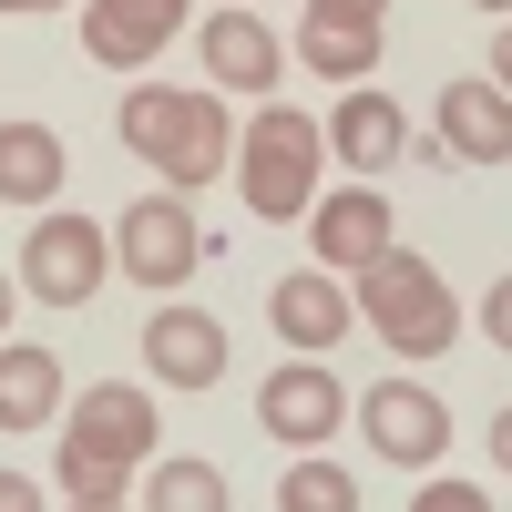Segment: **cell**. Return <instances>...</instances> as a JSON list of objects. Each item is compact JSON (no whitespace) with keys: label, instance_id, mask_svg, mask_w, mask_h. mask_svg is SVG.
Instances as JSON below:
<instances>
[{"label":"cell","instance_id":"4dcf8cb0","mask_svg":"<svg viewBox=\"0 0 512 512\" xmlns=\"http://www.w3.org/2000/svg\"><path fill=\"white\" fill-rule=\"evenodd\" d=\"M482 11H512V0H482Z\"/></svg>","mask_w":512,"mask_h":512},{"label":"cell","instance_id":"6da1fadb","mask_svg":"<svg viewBox=\"0 0 512 512\" xmlns=\"http://www.w3.org/2000/svg\"><path fill=\"white\" fill-rule=\"evenodd\" d=\"M113 134L134 164H164V185H216L236 164V123H226V93H175V82H134L113 113Z\"/></svg>","mask_w":512,"mask_h":512},{"label":"cell","instance_id":"44dd1931","mask_svg":"<svg viewBox=\"0 0 512 512\" xmlns=\"http://www.w3.org/2000/svg\"><path fill=\"white\" fill-rule=\"evenodd\" d=\"M52 472H62V492H72V502H134V472H123V461H93V451H52Z\"/></svg>","mask_w":512,"mask_h":512},{"label":"cell","instance_id":"8fae6325","mask_svg":"<svg viewBox=\"0 0 512 512\" xmlns=\"http://www.w3.org/2000/svg\"><path fill=\"white\" fill-rule=\"evenodd\" d=\"M267 328L287 338L297 359H328L338 338L359 328V308H349V287H338L328 267H297V277H277V287H267Z\"/></svg>","mask_w":512,"mask_h":512},{"label":"cell","instance_id":"5bb4252c","mask_svg":"<svg viewBox=\"0 0 512 512\" xmlns=\"http://www.w3.org/2000/svg\"><path fill=\"white\" fill-rule=\"evenodd\" d=\"M195 52H205V82H226V93H277V72H287V52H277V31L246 11V0H226V11H205V31H195Z\"/></svg>","mask_w":512,"mask_h":512},{"label":"cell","instance_id":"2e32d148","mask_svg":"<svg viewBox=\"0 0 512 512\" xmlns=\"http://www.w3.org/2000/svg\"><path fill=\"white\" fill-rule=\"evenodd\" d=\"M62 420V359L41 338H0V431H41Z\"/></svg>","mask_w":512,"mask_h":512},{"label":"cell","instance_id":"ac0fdd59","mask_svg":"<svg viewBox=\"0 0 512 512\" xmlns=\"http://www.w3.org/2000/svg\"><path fill=\"white\" fill-rule=\"evenodd\" d=\"M297 62H308L318 82H369V72H379V21L308 11V21H297Z\"/></svg>","mask_w":512,"mask_h":512},{"label":"cell","instance_id":"83f0119b","mask_svg":"<svg viewBox=\"0 0 512 512\" xmlns=\"http://www.w3.org/2000/svg\"><path fill=\"white\" fill-rule=\"evenodd\" d=\"M11 297H21V277H0V328H11Z\"/></svg>","mask_w":512,"mask_h":512},{"label":"cell","instance_id":"5b68a950","mask_svg":"<svg viewBox=\"0 0 512 512\" xmlns=\"http://www.w3.org/2000/svg\"><path fill=\"white\" fill-rule=\"evenodd\" d=\"M103 277H113V226L41 205V226H31V246H21V287L41 297V308H82Z\"/></svg>","mask_w":512,"mask_h":512},{"label":"cell","instance_id":"ffe728a7","mask_svg":"<svg viewBox=\"0 0 512 512\" xmlns=\"http://www.w3.org/2000/svg\"><path fill=\"white\" fill-rule=\"evenodd\" d=\"M277 512H359V482L338 472L328 451H297L287 482H277Z\"/></svg>","mask_w":512,"mask_h":512},{"label":"cell","instance_id":"8992f818","mask_svg":"<svg viewBox=\"0 0 512 512\" xmlns=\"http://www.w3.org/2000/svg\"><path fill=\"white\" fill-rule=\"evenodd\" d=\"M349 410H359L369 451H379V461H400V472H431V461L451 451V410L420 390L410 369H400V379H379V390H369V400H349Z\"/></svg>","mask_w":512,"mask_h":512},{"label":"cell","instance_id":"d6986e66","mask_svg":"<svg viewBox=\"0 0 512 512\" xmlns=\"http://www.w3.org/2000/svg\"><path fill=\"white\" fill-rule=\"evenodd\" d=\"M144 512H226V472L195 451H164L144 472Z\"/></svg>","mask_w":512,"mask_h":512},{"label":"cell","instance_id":"7402d4cb","mask_svg":"<svg viewBox=\"0 0 512 512\" xmlns=\"http://www.w3.org/2000/svg\"><path fill=\"white\" fill-rule=\"evenodd\" d=\"M410 512H502L482 482H431V492H410Z\"/></svg>","mask_w":512,"mask_h":512},{"label":"cell","instance_id":"4fadbf2b","mask_svg":"<svg viewBox=\"0 0 512 512\" xmlns=\"http://www.w3.org/2000/svg\"><path fill=\"white\" fill-rule=\"evenodd\" d=\"M451 164H512V93L492 72H461L441 82V134H431Z\"/></svg>","mask_w":512,"mask_h":512},{"label":"cell","instance_id":"484cf974","mask_svg":"<svg viewBox=\"0 0 512 512\" xmlns=\"http://www.w3.org/2000/svg\"><path fill=\"white\" fill-rule=\"evenodd\" d=\"M308 11H349V21H390V0H308Z\"/></svg>","mask_w":512,"mask_h":512},{"label":"cell","instance_id":"603a6c76","mask_svg":"<svg viewBox=\"0 0 512 512\" xmlns=\"http://www.w3.org/2000/svg\"><path fill=\"white\" fill-rule=\"evenodd\" d=\"M482 328H492V349H512V277L482 287Z\"/></svg>","mask_w":512,"mask_h":512},{"label":"cell","instance_id":"f546056e","mask_svg":"<svg viewBox=\"0 0 512 512\" xmlns=\"http://www.w3.org/2000/svg\"><path fill=\"white\" fill-rule=\"evenodd\" d=\"M72 512H123V502H72Z\"/></svg>","mask_w":512,"mask_h":512},{"label":"cell","instance_id":"30bf717a","mask_svg":"<svg viewBox=\"0 0 512 512\" xmlns=\"http://www.w3.org/2000/svg\"><path fill=\"white\" fill-rule=\"evenodd\" d=\"M308 246H318L328 277H338V267H369L379 246H400V236H390V195H379L369 175H359V185H318V205H308Z\"/></svg>","mask_w":512,"mask_h":512},{"label":"cell","instance_id":"9a60e30c","mask_svg":"<svg viewBox=\"0 0 512 512\" xmlns=\"http://www.w3.org/2000/svg\"><path fill=\"white\" fill-rule=\"evenodd\" d=\"M328 154H338V164H359V175L379 185V175L410 154V113L379 93V82H349V93H338V113H328Z\"/></svg>","mask_w":512,"mask_h":512},{"label":"cell","instance_id":"52a82bcc","mask_svg":"<svg viewBox=\"0 0 512 512\" xmlns=\"http://www.w3.org/2000/svg\"><path fill=\"white\" fill-rule=\"evenodd\" d=\"M256 420H267L287 451H328V431L349 420V390H338L328 359H277L256 379Z\"/></svg>","mask_w":512,"mask_h":512},{"label":"cell","instance_id":"7c38bea8","mask_svg":"<svg viewBox=\"0 0 512 512\" xmlns=\"http://www.w3.org/2000/svg\"><path fill=\"white\" fill-rule=\"evenodd\" d=\"M185 31V0H82V52L103 72H144Z\"/></svg>","mask_w":512,"mask_h":512},{"label":"cell","instance_id":"ba28073f","mask_svg":"<svg viewBox=\"0 0 512 512\" xmlns=\"http://www.w3.org/2000/svg\"><path fill=\"white\" fill-rule=\"evenodd\" d=\"M154 441H164V420H154V400L134 390V379H93V390H82V410L62 420V451L123 461V472H144V461H154Z\"/></svg>","mask_w":512,"mask_h":512},{"label":"cell","instance_id":"e0dca14e","mask_svg":"<svg viewBox=\"0 0 512 512\" xmlns=\"http://www.w3.org/2000/svg\"><path fill=\"white\" fill-rule=\"evenodd\" d=\"M72 175V154L52 123H0V205H52Z\"/></svg>","mask_w":512,"mask_h":512},{"label":"cell","instance_id":"9c48e42d","mask_svg":"<svg viewBox=\"0 0 512 512\" xmlns=\"http://www.w3.org/2000/svg\"><path fill=\"white\" fill-rule=\"evenodd\" d=\"M144 369L164 379V390H216V379H226V318L185 308V297H154V318H144Z\"/></svg>","mask_w":512,"mask_h":512},{"label":"cell","instance_id":"cb8c5ba5","mask_svg":"<svg viewBox=\"0 0 512 512\" xmlns=\"http://www.w3.org/2000/svg\"><path fill=\"white\" fill-rule=\"evenodd\" d=\"M0 512H41V482H21V472H0Z\"/></svg>","mask_w":512,"mask_h":512},{"label":"cell","instance_id":"7a4b0ae2","mask_svg":"<svg viewBox=\"0 0 512 512\" xmlns=\"http://www.w3.org/2000/svg\"><path fill=\"white\" fill-rule=\"evenodd\" d=\"M226 175H236L256 226H308L318 175H328V123L297 113V103H256V123H246V144H236Z\"/></svg>","mask_w":512,"mask_h":512},{"label":"cell","instance_id":"277c9868","mask_svg":"<svg viewBox=\"0 0 512 512\" xmlns=\"http://www.w3.org/2000/svg\"><path fill=\"white\" fill-rule=\"evenodd\" d=\"M113 267L154 287V297H175L195 267H205V226H195V205L164 185V195H134L123 205V226H113Z\"/></svg>","mask_w":512,"mask_h":512},{"label":"cell","instance_id":"f1b7e54d","mask_svg":"<svg viewBox=\"0 0 512 512\" xmlns=\"http://www.w3.org/2000/svg\"><path fill=\"white\" fill-rule=\"evenodd\" d=\"M0 11H62V0H0Z\"/></svg>","mask_w":512,"mask_h":512},{"label":"cell","instance_id":"4316f807","mask_svg":"<svg viewBox=\"0 0 512 512\" xmlns=\"http://www.w3.org/2000/svg\"><path fill=\"white\" fill-rule=\"evenodd\" d=\"M492 82H502V93H512V21L492 31Z\"/></svg>","mask_w":512,"mask_h":512},{"label":"cell","instance_id":"d4e9b609","mask_svg":"<svg viewBox=\"0 0 512 512\" xmlns=\"http://www.w3.org/2000/svg\"><path fill=\"white\" fill-rule=\"evenodd\" d=\"M492 472H502V482H512V400H502V410H492Z\"/></svg>","mask_w":512,"mask_h":512},{"label":"cell","instance_id":"3957f363","mask_svg":"<svg viewBox=\"0 0 512 512\" xmlns=\"http://www.w3.org/2000/svg\"><path fill=\"white\" fill-rule=\"evenodd\" d=\"M349 308H359L369 338H390L400 359H441L451 338H461V297L441 287L431 256H410V246H379V256H369L359 287H349Z\"/></svg>","mask_w":512,"mask_h":512}]
</instances>
